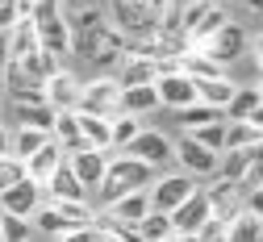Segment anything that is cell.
Listing matches in <instances>:
<instances>
[{"label": "cell", "instance_id": "14", "mask_svg": "<svg viewBox=\"0 0 263 242\" xmlns=\"http://www.w3.org/2000/svg\"><path fill=\"white\" fill-rule=\"evenodd\" d=\"M59 163H63V151L54 146V142H46L42 151H34L25 163H21V171H25V180L29 184H38V188H46V180L59 171Z\"/></svg>", "mask_w": 263, "mask_h": 242}, {"label": "cell", "instance_id": "16", "mask_svg": "<svg viewBox=\"0 0 263 242\" xmlns=\"http://www.w3.org/2000/svg\"><path fill=\"white\" fill-rule=\"evenodd\" d=\"M5 42H9V67H17L21 59H29V54H38V29H34V21H17L9 33H5Z\"/></svg>", "mask_w": 263, "mask_h": 242}, {"label": "cell", "instance_id": "37", "mask_svg": "<svg viewBox=\"0 0 263 242\" xmlns=\"http://www.w3.org/2000/svg\"><path fill=\"white\" fill-rule=\"evenodd\" d=\"M59 242H101V230L96 226H84V230H67Z\"/></svg>", "mask_w": 263, "mask_h": 242}, {"label": "cell", "instance_id": "39", "mask_svg": "<svg viewBox=\"0 0 263 242\" xmlns=\"http://www.w3.org/2000/svg\"><path fill=\"white\" fill-rule=\"evenodd\" d=\"M5 155H9V129L0 125V159H5Z\"/></svg>", "mask_w": 263, "mask_h": 242}, {"label": "cell", "instance_id": "30", "mask_svg": "<svg viewBox=\"0 0 263 242\" xmlns=\"http://www.w3.org/2000/svg\"><path fill=\"white\" fill-rule=\"evenodd\" d=\"M176 117H180V125H184L188 134H192V129H201V125H209V121H226V117H221L217 109L201 105V100H196V105H188V109H180Z\"/></svg>", "mask_w": 263, "mask_h": 242}, {"label": "cell", "instance_id": "42", "mask_svg": "<svg viewBox=\"0 0 263 242\" xmlns=\"http://www.w3.org/2000/svg\"><path fill=\"white\" fill-rule=\"evenodd\" d=\"M176 242H192V238H176Z\"/></svg>", "mask_w": 263, "mask_h": 242}, {"label": "cell", "instance_id": "6", "mask_svg": "<svg viewBox=\"0 0 263 242\" xmlns=\"http://www.w3.org/2000/svg\"><path fill=\"white\" fill-rule=\"evenodd\" d=\"M209 217H213V213H209V196H205L201 188H196V192L180 204V209H176V213H167V221H172V234H176V238H196V230H201Z\"/></svg>", "mask_w": 263, "mask_h": 242}, {"label": "cell", "instance_id": "34", "mask_svg": "<svg viewBox=\"0 0 263 242\" xmlns=\"http://www.w3.org/2000/svg\"><path fill=\"white\" fill-rule=\"evenodd\" d=\"M34 230H42V234H59V238H63L71 226H67V221H63V217L50 209V204H46V209H38V221H34Z\"/></svg>", "mask_w": 263, "mask_h": 242}, {"label": "cell", "instance_id": "17", "mask_svg": "<svg viewBox=\"0 0 263 242\" xmlns=\"http://www.w3.org/2000/svg\"><path fill=\"white\" fill-rule=\"evenodd\" d=\"M259 163V146H247V151H221L217 155V176L221 184H238L247 176V167Z\"/></svg>", "mask_w": 263, "mask_h": 242}, {"label": "cell", "instance_id": "20", "mask_svg": "<svg viewBox=\"0 0 263 242\" xmlns=\"http://www.w3.org/2000/svg\"><path fill=\"white\" fill-rule=\"evenodd\" d=\"M50 142L63 151V159H67L71 151L84 146V138H80V125H76V113H54V125H50Z\"/></svg>", "mask_w": 263, "mask_h": 242}, {"label": "cell", "instance_id": "36", "mask_svg": "<svg viewBox=\"0 0 263 242\" xmlns=\"http://www.w3.org/2000/svg\"><path fill=\"white\" fill-rule=\"evenodd\" d=\"M59 5H63V0H34V5H29V17H25V21H34V25H42V21L59 17Z\"/></svg>", "mask_w": 263, "mask_h": 242}, {"label": "cell", "instance_id": "9", "mask_svg": "<svg viewBox=\"0 0 263 242\" xmlns=\"http://www.w3.org/2000/svg\"><path fill=\"white\" fill-rule=\"evenodd\" d=\"M42 100H46L50 113H76V100H80V84H76V76L59 67L50 80H42Z\"/></svg>", "mask_w": 263, "mask_h": 242}, {"label": "cell", "instance_id": "33", "mask_svg": "<svg viewBox=\"0 0 263 242\" xmlns=\"http://www.w3.org/2000/svg\"><path fill=\"white\" fill-rule=\"evenodd\" d=\"M209 5H213V0H192V5H188V9H184V17H180V21H176V29H180V33H184V42H188V33H192V29H196V21H201V17H205V13H209Z\"/></svg>", "mask_w": 263, "mask_h": 242}, {"label": "cell", "instance_id": "22", "mask_svg": "<svg viewBox=\"0 0 263 242\" xmlns=\"http://www.w3.org/2000/svg\"><path fill=\"white\" fill-rule=\"evenodd\" d=\"M159 80V63L155 59H142V54H134L125 63V71L117 76V84L121 88H146V84H155Z\"/></svg>", "mask_w": 263, "mask_h": 242}, {"label": "cell", "instance_id": "21", "mask_svg": "<svg viewBox=\"0 0 263 242\" xmlns=\"http://www.w3.org/2000/svg\"><path fill=\"white\" fill-rule=\"evenodd\" d=\"M234 80H230V76H217V80H201V84H196V100H201V105H209V109H226L230 105V96H234Z\"/></svg>", "mask_w": 263, "mask_h": 242}, {"label": "cell", "instance_id": "12", "mask_svg": "<svg viewBox=\"0 0 263 242\" xmlns=\"http://www.w3.org/2000/svg\"><path fill=\"white\" fill-rule=\"evenodd\" d=\"M34 29H38V50H42L46 59H63V54H71V25L63 21V17H50V21L34 25Z\"/></svg>", "mask_w": 263, "mask_h": 242}, {"label": "cell", "instance_id": "25", "mask_svg": "<svg viewBox=\"0 0 263 242\" xmlns=\"http://www.w3.org/2000/svg\"><path fill=\"white\" fill-rule=\"evenodd\" d=\"M13 117H17V129H38L50 138V125H54V113L46 105H13Z\"/></svg>", "mask_w": 263, "mask_h": 242}, {"label": "cell", "instance_id": "35", "mask_svg": "<svg viewBox=\"0 0 263 242\" xmlns=\"http://www.w3.org/2000/svg\"><path fill=\"white\" fill-rule=\"evenodd\" d=\"M21 180H25V171H21V159L5 155V159H0V192H5V188H13V184H21Z\"/></svg>", "mask_w": 263, "mask_h": 242}, {"label": "cell", "instance_id": "32", "mask_svg": "<svg viewBox=\"0 0 263 242\" xmlns=\"http://www.w3.org/2000/svg\"><path fill=\"white\" fill-rule=\"evenodd\" d=\"M0 242H34V221L0 213Z\"/></svg>", "mask_w": 263, "mask_h": 242}, {"label": "cell", "instance_id": "28", "mask_svg": "<svg viewBox=\"0 0 263 242\" xmlns=\"http://www.w3.org/2000/svg\"><path fill=\"white\" fill-rule=\"evenodd\" d=\"M138 134H142V121H138V117H121V113H117V117L109 121V142H113L117 151H125Z\"/></svg>", "mask_w": 263, "mask_h": 242}, {"label": "cell", "instance_id": "24", "mask_svg": "<svg viewBox=\"0 0 263 242\" xmlns=\"http://www.w3.org/2000/svg\"><path fill=\"white\" fill-rule=\"evenodd\" d=\"M76 125H80V138H84V146L92 151H109V121L105 117H88V113H76Z\"/></svg>", "mask_w": 263, "mask_h": 242}, {"label": "cell", "instance_id": "4", "mask_svg": "<svg viewBox=\"0 0 263 242\" xmlns=\"http://www.w3.org/2000/svg\"><path fill=\"white\" fill-rule=\"evenodd\" d=\"M242 50H247V29H242L238 21H226V25L213 33V38H209L201 50H196V54H205L209 63H217L221 71H226V63H238Z\"/></svg>", "mask_w": 263, "mask_h": 242}, {"label": "cell", "instance_id": "26", "mask_svg": "<svg viewBox=\"0 0 263 242\" xmlns=\"http://www.w3.org/2000/svg\"><path fill=\"white\" fill-rule=\"evenodd\" d=\"M226 21H230V17H226V13L217 9V5H209V13H205L201 21H196V29L188 33V50H201V46H205V42L213 38V33H217V29L226 25Z\"/></svg>", "mask_w": 263, "mask_h": 242}, {"label": "cell", "instance_id": "3", "mask_svg": "<svg viewBox=\"0 0 263 242\" xmlns=\"http://www.w3.org/2000/svg\"><path fill=\"white\" fill-rule=\"evenodd\" d=\"M117 100H121V84L117 80H92L80 88V100H76V113H88V117H105L113 121L117 117Z\"/></svg>", "mask_w": 263, "mask_h": 242}, {"label": "cell", "instance_id": "5", "mask_svg": "<svg viewBox=\"0 0 263 242\" xmlns=\"http://www.w3.org/2000/svg\"><path fill=\"white\" fill-rule=\"evenodd\" d=\"M192 192H196L192 176H163V180H155V184H151V196H146V200H151V213H163V217L176 213Z\"/></svg>", "mask_w": 263, "mask_h": 242}, {"label": "cell", "instance_id": "2", "mask_svg": "<svg viewBox=\"0 0 263 242\" xmlns=\"http://www.w3.org/2000/svg\"><path fill=\"white\" fill-rule=\"evenodd\" d=\"M151 184V167L146 163H138V159H129V155H117V159H109V167H105V180H101V200L105 204H117L121 196H129V192H142Z\"/></svg>", "mask_w": 263, "mask_h": 242}, {"label": "cell", "instance_id": "31", "mask_svg": "<svg viewBox=\"0 0 263 242\" xmlns=\"http://www.w3.org/2000/svg\"><path fill=\"white\" fill-rule=\"evenodd\" d=\"M138 238H142V242H167V238H176V234H172V221L163 217V213H146V217L138 221Z\"/></svg>", "mask_w": 263, "mask_h": 242}, {"label": "cell", "instance_id": "10", "mask_svg": "<svg viewBox=\"0 0 263 242\" xmlns=\"http://www.w3.org/2000/svg\"><path fill=\"white\" fill-rule=\"evenodd\" d=\"M38 209H42V188L29 184V180H21V184L0 192V213H5V217H25L29 221Z\"/></svg>", "mask_w": 263, "mask_h": 242}, {"label": "cell", "instance_id": "13", "mask_svg": "<svg viewBox=\"0 0 263 242\" xmlns=\"http://www.w3.org/2000/svg\"><path fill=\"white\" fill-rule=\"evenodd\" d=\"M259 105H263V92L255 84H238L234 96H230V105L221 109L226 121H259Z\"/></svg>", "mask_w": 263, "mask_h": 242}, {"label": "cell", "instance_id": "29", "mask_svg": "<svg viewBox=\"0 0 263 242\" xmlns=\"http://www.w3.org/2000/svg\"><path fill=\"white\" fill-rule=\"evenodd\" d=\"M226 242H259V217L234 213L226 221Z\"/></svg>", "mask_w": 263, "mask_h": 242}, {"label": "cell", "instance_id": "19", "mask_svg": "<svg viewBox=\"0 0 263 242\" xmlns=\"http://www.w3.org/2000/svg\"><path fill=\"white\" fill-rule=\"evenodd\" d=\"M42 192H46V200H88V192L80 188V180L71 176V167H67V163H59V171L46 180Z\"/></svg>", "mask_w": 263, "mask_h": 242}, {"label": "cell", "instance_id": "40", "mask_svg": "<svg viewBox=\"0 0 263 242\" xmlns=\"http://www.w3.org/2000/svg\"><path fill=\"white\" fill-rule=\"evenodd\" d=\"M101 242H121V238H117L113 230H105V226H101Z\"/></svg>", "mask_w": 263, "mask_h": 242}, {"label": "cell", "instance_id": "27", "mask_svg": "<svg viewBox=\"0 0 263 242\" xmlns=\"http://www.w3.org/2000/svg\"><path fill=\"white\" fill-rule=\"evenodd\" d=\"M201 151H209V155H221L226 151V121H209V125H201V129H192L188 134Z\"/></svg>", "mask_w": 263, "mask_h": 242}, {"label": "cell", "instance_id": "18", "mask_svg": "<svg viewBox=\"0 0 263 242\" xmlns=\"http://www.w3.org/2000/svg\"><path fill=\"white\" fill-rule=\"evenodd\" d=\"M172 159H180V167H188L192 176H209V171H217V155L201 151L192 138H180V146H172Z\"/></svg>", "mask_w": 263, "mask_h": 242}, {"label": "cell", "instance_id": "8", "mask_svg": "<svg viewBox=\"0 0 263 242\" xmlns=\"http://www.w3.org/2000/svg\"><path fill=\"white\" fill-rule=\"evenodd\" d=\"M63 163L71 167V176H76V180H80V188L88 192V188H101L105 167H109V155H105V151H92V146H80V151H71Z\"/></svg>", "mask_w": 263, "mask_h": 242}, {"label": "cell", "instance_id": "1", "mask_svg": "<svg viewBox=\"0 0 263 242\" xmlns=\"http://www.w3.org/2000/svg\"><path fill=\"white\" fill-rule=\"evenodd\" d=\"M125 38L101 17V9H84L80 21L71 25V54H84L92 67H109L125 54Z\"/></svg>", "mask_w": 263, "mask_h": 242}, {"label": "cell", "instance_id": "15", "mask_svg": "<svg viewBox=\"0 0 263 242\" xmlns=\"http://www.w3.org/2000/svg\"><path fill=\"white\" fill-rule=\"evenodd\" d=\"M151 213V200H146V188L142 192H129L121 196L117 204H109V226H125V230H138V221Z\"/></svg>", "mask_w": 263, "mask_h": 242}, {"label": "cell", "instance_id": "11", "mask_svg": "<svg viewBox=\"0 0 263 242\" xmlns=\"http://www.w3.org/2000/svg\"><path fill=\"white\" fill-rule=\"evenodd\" d=\"M121 155H129V159H138V163H146L151 171L155 167H163V163H172V142L163 138L159 129H142L134 142H129Z\"/></svg>", "mask_w": 263, "mask_h": 242}, {"label": "cell", "instance_id": "23", "mask_svg": "<svg viewBox=\"0 0 263 242\" xmlns=\"http://www.w3.org/2000/svg\"><path fill=\"white\" fill-rule=\"evenodd\" d=\"M259 138H263V121H226V151L259 146Z\"/></svg>", "mask_w": 263, "mask_h": 242}, {"label": "cell", "instance_id": "7", "mask_svg": "<svg viewBox=\"0 0 263 242\" xmlns=\"http://www.w3.org/2000/svg\"><path fill=\"white\" fill-rule=\"evenodd\" d=\"M155 96H159V105H167V109L180 113V109L196 105V84L172 67V71H159V80H155Z\"/></svg>", "mask_w": 263, "mask_h": 242}, {"label": "cell", "instance_id": "41", "mask_svg": "<svg viewBox=\"0 0 263 242\" xmlns=\"http://www.w3.org/2000/svg\"><path fill=\"white\" fill-rule=\"evenodd\" d=\"M247 9H251V13L259 17V9H263V0H247Z\"/></svg>", "mask_w": 263, "mask_h": 242}, {"label": "cell", "instance_id": "38", "mask_svg": "<svg viewBox=\"0 0 263 242\" xmlns=\"http://www.w3.org/2000/svg\"><path fill=\"white\" fill-rule=\"evenodd\" d=\"M9 67V42H5V33H0V71Z\"/></svg>", "mask_w": 263, "mask_h": 242}]
</instances>
